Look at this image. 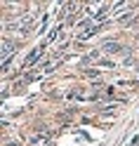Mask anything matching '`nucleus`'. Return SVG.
I'll return each mask as SVG.
<instances>
[{
  "label": "nucleus",
  "mask_w": 139,
  "mask_h": 146,
  "mask_svg": "<svg viewBox=\"0 0 139 146\" xmlns=\"http://www.w3.org/2000/svg\"><path fill=\"white\" fill-rule=\"evenodd\" d=\"M43 52H45V45H38L29 57H26V66H33V64H38V59L43 57Z\"/></svg>",
  "instance_id": "1"
},
{
  "label": "nucleus",
  "mask_w": 139,
  "mask_h": 146,
  "mask_svg": "<svg viewBox=\"0 0 139 146\" xmlns=\"http://www.w3.org/2000/svg\"><path fill=\"white\" fill-rule=\"evenodd\" d=\"M10 54H14V45H10V40L3 42V66L7 68V64H10Z\"/></svg>",
  "instance_id": "2"
}]
</instances>
